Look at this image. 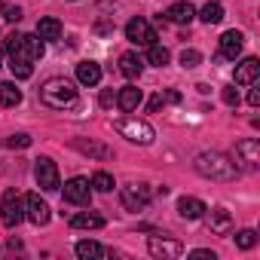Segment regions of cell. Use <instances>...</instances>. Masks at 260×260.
Listing matches in <instances>:
<instances>
[{
  "label": "cell",
  "mask_w": 260,
  "mask_h": 260,
  "mask_svg": "<svg viewBox=\"0 0 260 260\" xmlns=\"http://www.w3.org/2000/svg\"><path fill=\"white\" fill-rule=\"evenodd\" d=\"M4 49H7L10 61H28V64L40 61L43 52H46V46H43V40L37 34H19V31H13L4 40Z\"/></svg>",
  "instance_id": "obj_1"
},
{
  "label": "cell",
  "mask_w": 260,
  "mask_h": 260,
  "mask_svg": "<svg viewBox=\"0 0 260 260\" xmlns=\"http://www.w3.org/2000/svg\"><path fill=\"white\" fill-rule=\"evenodd\" d=\"M193 169L202 175V178H208V181H233L239 172H236V162L226 156V153H220V150H205V153H199L196 156V162H193Z\"/></svg>",
  "instance_id": "obj_2"
},
{
  "label": "cell",
  "mask_w": 260,
  "mask_h": 260,
  "mask_svg": "<svg viewBox=\"0 0 260 260\" xmlns=\"http://www.w3.org/2000/svg\"><path fill=\"white\" fill-rule=\"evenodd\" d=\"M40 101L52 110H64V107H74L77 104V86L68 80V77H49L43 86H40Z\"/></svg>",
  "instance_id": "obj_3"
},
{
  "label": "cell",
  "mask_w": 260,
  "mask_h": 260,
  "mask_svg": "<svg viewBox=\"0 0 260 260\" xmlns=\"http://www.w3.org/2000/svg\"><path fill=\"white\" fill-rule=\"evenodd\" d=\"M113 128H116V132H119L125 141L141 144V147H147V144L153 141V125L144 122V119H138V116H122V119H116Z\"/></svg>",
  "instance_id": "obj_4"
},
{
  "label": "cell",
  "mask_w": 260,
  "mask_h": 260,
  "mask_svg": "<svg viewBox=\"0 0 260 260\" xmlns=\"http://www.w3.org/2000/svg\"><path fill=\"white\" fill-rule=\"evenodd\" d=\"M34 178H37L40 190H46V193H52V190L61 187V181H58V166H55L49 156H40V159H37V166H34Z\"/></svg>",
  "instance_id": "obj_5"
},
{
  "label": "cell",
  "mask_w": 260,
  "mask_h": 260,
  "mask_svg": "<svg viewBox=\"0 0 260 260\" xmlns=\"http://www.w3.org/2000/svg\"><path fill=\"white\" fill-rule=\"evenodd\" d=\"M125 37H128V43H135V46L156 43V31H153V25L147 19H132V22L125 25Z\"/></svg>",
  "instance_id": "obj_6"
},
{
  "label": "cell",
  "mask_w": 260,
  "mask_h": 260,
  "mask_svg": "<svg viewBox=\"0 0 260 260\" xmlns=\"http://www.w3.org/2000/svg\"><path fill=\"white\" fill-rule=\"evenodd\" d=\"M61 196H64V202H71V205H89V199H92V184H89L86 178H71V181L64 184Z\"/></svg>",
  "instance_id": "obj_7"
},
{
  "label": "cell",
  "mask_w": 260,
  "mask_h": 260,
  "mask_svg": "<svg viewBox=\"0 0 260 260\" xmlns=\"http://www.w3.org/2000/svg\"><path fill=\"white\" fill-rule=\"evenodd\" d=\"M119 196H122V205H125L128 211H141V208H147V202H150V190H147L144 184H125V187L119 190Z\"/></svg>",
  "instance_id": "obj_8"
},
{
  "label": "cell",
  "mask_w": 260,
  "mask_h": 260,
  "mask_svg": "<svg viewBox=\"0 0 260 260\" xmlns=\"http://www.w3.org/2000/svg\"><path fill=\"white\" fill-rule=\"evenodd\" d=\"M25 220V199L16 196V190L4 193V223L7 226H19Z\"/></svg>",
  "instance_id": "obj_9"
},
{
  "label": "cell",
  "mask_w": 260,
  "mask_h": 260,
  "mask_svg": "<svg viewBox=\"0 0 260 260\" xmlns=\"http://www.w3.org/2000/svg\"><path fill=\"white\" fill-rule=\"evenodd\" d=\"M147 251L153 254V257H162V260H175V257H181V242H175V239H169V236H150V242H147Z\"/></svg>",
  "instance_id": "obj_10"
},
{
  "label": "cell",
  "mask_w": 260,
  "mask_h": 260,
  "mask_svg": "<svg viewBox=\"0 0 260 260\" xmlns=\"http://www.w3.org/2000/svg\"><path fill=\"white\" fill-rule=\"evenodd\" d=\"M25 217H28L31 223H37V226H46V223H49L52 211H49V205L40 199V193H31V196L25 199Z\"/></svg>",
  "instance_id": "obj_11"
},
{
  "label": "cell",
  "mask_w": 260,
  "mask_h": 260,
  "mask_svg": "<svg viewBox=\"0 0 260 260\" xmlns=\"http://www.w3.org/2000/svg\"><path fill=\"white\" fill-rule=\"evenodd\" d=\"M71 147H74V150H80V153H83V156H89V159H101V162L113 159V150H110L107 144H101V141H86V138H74V141H71Z\"/></svg>",
  "instance_id": "obj_12"
},
{
  "label": "cell",
  "mask_w": 260,
  "mask_h": 260,
  "mask_svg": "<svg viewBox=\"0 0 260 260\" xmlns=\"http://www.w3.org/2000/svg\"><path fill=\"white\" fill-rule=\"evenodd\" d=\"M242 46H245V37H242L239 31H226V34L220 37V58L236 61V58L242 55Z\"/></svg>",
  "instance_id": "obj_13"
},
{
  "label": "cell",
  "mask_w": 260,
  "mask_h": 260,
  "mask_svg": "<svg viewBox=\"0 0 260 260\" xmlns=\"http://www.w3.org/2000/svg\"><path fill=\"white\" fill-rule=\"evenodd\" d=\"M236 153H239V159L248 169H257V162H260V141L257 138H245V141L236 144Z\"/></svg>",
  "instance_id": "obj_14"
},
{
  "label": "cell",
  "mask_w": 260,
  "mask_h": 260,
  "mask_svg": "<svg viewBox=\"0 0 260 260\" xmlns=\"http://www.w3.org/2000/svg\"><path fill=\"white\" fill-rule=\"evenodd\" d=\"M205 211H208V208H205ZM208 226H211V233L226 236V233L233 230V214H230L226 208H211V211H208Z\"/></svg>",
  "instance_id": "obj_15"
},
{
  "label": "cell",
  "mask_w": 260,
  "mask_h": 260,
  "mask_svg": "<svg viewBox=\"0 0 260 260\" xmlns=\"http://www.w3.org/2000/svg\"><path fill=\"white\" fill-rule=\"evenodd\" d=\"M166 19L175 22V25H190V22L196 19V10H193V4L181 0V4H172V7L166 10Z\"/></svg>",
  "instance_id": "obj_16"
},
{
  "label": "cell",
  "mask_w": 260,
  "mask_h": 260,
  "mask_svg": "<svg viewBox=\"0 0 260 260\" xmlns=\"http://www.w3.org/2000/svg\"><path fill=\"white\" fill-rule=\"evenodd\" d=\"M260 77V61L257 58H245L242 64H236V83L239 86H251Z\"/></svg>",
  "instance_id": "obj_17"
},
{
  "label": "cell",
  "mask_w": 260,
  "mask_h": 260,
  "mask_svg": "<svg viewBox=\"0 0 260 260\" xmlns=\"http://www.w3.org/2000/svg\"><path fill=\"white\" fill-rule=\"evenodd\" d=\"M178 214L184 220H196V217L205 214V202L196 199V196H184V199H178Z\"/></svg>",
  "instance_id": "obj_18"
},
{
  "label": "cell",
  "mask_w": 260,
  "mask_h": 260,
  "mask_svg": "<svg viewBox=\"0 0 260 260\" xmlns=\"http://www.w3.org/2000/svg\"><path fill=\"white\" fill-rule=\"evenodd\" d=\"M141 71H144V61H141L135 52H122V55H119V74H122V77L138 80V77H141Z\"/></svg>",
  "instance_id": "obj_19"
},
{
  "label": "cell",
  "mask_w": 260,
  "mask_h": 260,
  "mask_svg": "<svg viewBox=\"0 0 260 260\" xmlns=\"http://www.w3.org/2000/svg\"><path fill=\"white\" fill-rule=\"evenodd\" d=\"M141 98H144V95H141V89H135V86H125V89L116 92V104H119V110H125V113L138 110Z\"/></svg>",
  "instance_id": "obj_20"
},
{
  "label": "cell",
  "mask_w": 260,
  "mask_h": 260,
  "mask_svg": "<svg viewBox=\"0 0 260 260\" xmlns=\"http://www.w3.org/2000/svg\"><path fill=\"white\" fill-rule=\"evenodd\" d=\"M77 80H80L83 86H98V83H101V68H98L95 61H80V64H77Z\"/></svg>",
  "instance_id": "obj_21"
},
{
  "label": "cell",
  "mask_w": 260,
  "mask_h": 260,
  "mask_svg": "<svg viewBox=\"0 0 260 260\" xmlns=\"http://www.w3.org/2000/svg\"><path fill=\"white\" fill-rule=\"evenodd\" d=\"M71 226L74 230H101L104 226V217L95 214V211H80V214L71 217Z\"/></svg>",
  "instance_id": "obj_22"
},
{
  "label": "cell",
  "mask_w": 260,
  "mask_h": 260,
  "mask_svg": "<svg viewBox=\"0 0 260 260\" xmlns=\"http://www.w3.org/2000/svg\"><path fill=\"white\" fill-rule=\"evenodd\" d=\"M22 104V89L16 83H0V107H19Z\"/></svg>",
  "instance_id": "obj_23"
},
{
  "label": "cell",
  "mask_w": 260,
  "mask_h": 260,
  "mask_svg": "<svg viewBox=\"0 0 260 260\" xmlns=\"http://www.w3.org/2000/svg\"><path fill=\"white\" fill-rule=\"evenodd\" d=\"M37 37L40 40H58L61 37V22L58 19H40L37 22Z\"/></svg>",
  "instance_id": "obj_24"
},
{
  "label": "cell",
  "mask_w": 260,
  "mask_h": 260,
  "mask_svg": "<svg viewBox=\"0 0 260 260\" xmlns=\"http://www.w3.org/2000/svg\"><path fill=\"white\" fill-rule=\"evenodd\" d=\"M199 19H202L205 25H217V22L223 19V7L217 4V0H211V4H205V7H202V13H199Z\"/></svg>",
  "instance_id": "obj_25"
},
{
  "label": "cell",
  "mask_w": 260,
  "mask_h": 260,
  "mask_svg": "<svg viewBox=\"0 0 260 260\" xmlns=\"http://www.w3.org/2000/svg\"><path fill=\"white\" fill-rule=\"evenodd\" d=\"M107 251L98 245V242H77V257H83V260H89V257H104Z\"/></svg>",
  "instance_id": "obj_26"
},
{
  "label": "cell",
  "mask_w": 260,
  "mask_h": 260,
  "mask_svg": "<svg viewBox=\"0 0 260 260\" xmlns=\"http://www.w3.org/2000/svg\"><path fill=\"white\" fill-rule=\"evenodd\" d=\"M147 58H150V64H156V68H166L169 64V49L166 46H159V43H150V52H147Z\"/></svg>",
  "instance_id": "obj_27"
},
{
  "label": "cell",
  "mask_w": 260,
  "mask_h": 260,
  "mask_svg": "<svg viewBox=\"0 0 260 260\" xmlns=\"http://www.w3.org/2000/svg\"><path fill=\"white\" fill-rule=\"evenodd\" d=\"M92 187H95L98 193H110L116 184H113V178H110L107 172H95V175H92Z\"/></svg>",
  "instance_id": "obj_28"
},
{
  "label": "cell",
  "mask_w": 260,
  "mask_h": 260,
  "mask_svg": "<svg viewBox=\"0 0 260 260\" xmlns=\"http://www.w3.org/2000/svg\"><path fill=\"white\" fill-rule=\"evenodd\" d=\"M236 245H239L242 251L254 248V245H257V233H254V230H242V233H236Z\"/></svg>",
  "instance_id": "obj_29"
},
{
  "label": "cell",
  "mask_w": 260,
  "mask_h": 260,
  "mask_svg": "<svg viewBox=\"0 0 260 260\" xmlns=\"http://www.w3.org/2000/svg\"><path fill=\"white\" fill-rule=\"evenodd\" d=\"M10 71H13V77L28 80V77L34 74V64H28V61H10Z\"/></svg>",
  "instance_id": "obj_30"
},
{
  "label": "cell",
  "mask_w": 260,
  "mask_h": 260,
  "mask_svg": "<svg viewBox=\"0 0 260 260\" xmlns=\"http://www.w3.org/2000/svg\"><path fill=\"white\" fill-rule=\"evenodd\" d=\"M199 61H202V52H196V49H184L181 52V64L184 68H196Z\"/></svg>",
  "instance_id": "obj_31"
},
{
  "label": "cell",
  "mask_w": 260,
  "mask_h": 260,
  "mask_svg": "<svg viewBox=\"0 0 260 260\" xmlns=\"http://www.w3.org/2000/svg\"><path fill=\"white\" fill-rule=\"evenodd\" d=\"M0 13H4V19H7V22H19V19H22V10H19V7H10V4L0 7Z\"/></svg>",
  "instance_id": "obj_32"
},
{
  "label": "cell",
  "mask_w": 260,
  "mask_h": 260,
  "mask_svg": "<svg viewBox=\"0 0 260 260\" xmlns=\"http://www.w3.org/2000/svg\"><path fill=\"white\" fill-rule=\"evenodd\" d=\"M220 95H223V104H230V107H239V92H236V86H226Z\"/></svg>",
  "instance_id": "obj_33"
},
{
  "label": "cell",
  "mask_w": 260,
  "mask_h": 260,
  "mask_svg": "<svg viewBox=\"0 0 260 260\" xmlns=\"http://www.w3.org/2000/svg\"><path fill=\"white\" fill-rule=\"evenodd\" d=\"M7 144H10V147H19V150H22V147H31V135H22V132H19V135H13Z\"/></svg>",
  "instance_id": "obj_34"
},
{
  "label": "cell",
  "mask_w": 260,
  "mask_h": 260,
  "mask_svg": "<svg viewBox=\"0 0 260 260\" xmlns=\"http://www.w3.org/2000/svg\"><path fill=\"white\" fill-rule=\"evenodd\" d=\"M162 104H166V95H162V92H159V95H153V98H150V113H156Z\"/></svg>",
  "instance_id": "obj_35"
},
{
  "label": "cell",
  "mask_w": 260,
  "mask_h": 260,
  "mask_svg": "<svg viewBox=\"0 0 260 260\" xmlns=\"http://www.w3.org/2000/svg\"><path fill=\"white\" fill-rule=\"evenodd\" d=\"M113 101H116V95H113L110 89H104V92H101V107H110Z\"/></svg>",
  "instance_id": "obj_36"
},
{
  "label": "cell",
  "mask_w": 260,
  "mask_h": 260,
  "mask_svg": "<svg viewBox=\"0 0 260 260\" xmlns=\"http://www.w3.org/2000/svg\"><path fill=\"white\" fill-rule=\"evenodd\" d=\"M190 257H193V260H214V251H202V248H199V251H193Z\"/></svg>",
  "instance_id": "obj_37"
},
{
  "label": "cell",
  "mask_w": 260,
  "mask_h": 260,
  "mask_svg": "<svg viewBox=\"0 0 260 260\" xmlns=\"http://www.w3.org/2000/svg\"><path fill=\"white\" fill-rule=\"evenodd\" d=\"M248 104H251V107L260 104V89H251V92H248Z\"/></svg>",
  "instance_id": "obj_38"
}]
</instances>
